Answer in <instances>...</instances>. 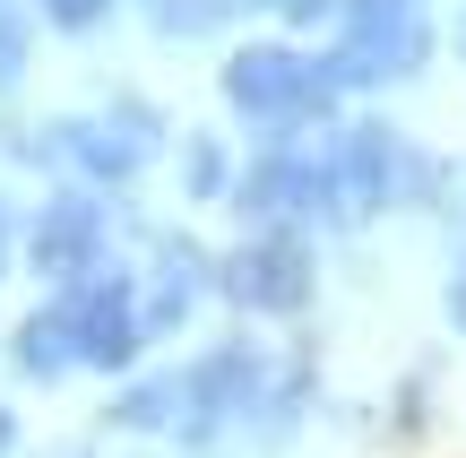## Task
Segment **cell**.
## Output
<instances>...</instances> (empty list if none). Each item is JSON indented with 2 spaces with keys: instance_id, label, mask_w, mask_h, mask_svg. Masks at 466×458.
I'll return each instance as SVG.
<instances>
[{
  "instance_id": "obj_4",
  "label": "cell",
  "mask_w": 466,
  "mask_h": 458,
  "mask_svg": "<svg viewBox=\"0 0 466 458\" xmlns=\"http://www.w3.org/2000/svg\"><path fill=\"white\" fill-rule=\"evenodd\" d=\"M0 450H9V415H0Z\"/></svg>"
},
{
  "instance_id": "obj_2",
  "label": "cell",
  "mask_w": 466,
  "mask_h": 458,
  "mask_svg": "<svg viewBox=\"0 0 466 458\" xmlns=\"http://www.w3.org/2000/svg\"><path fill=\"white\" fill-rule=\"evenodd\" d=\"M225 87H233L242 104H277L285 87H294V61H277V52H242V61L225 69Z\"/></svg>"
},
{
  "instance_id": "obj_3",
  "label": "cell",
  "mask_w": 466,
  "mask_h": 458,
  "mask_svg": "<svg viewBox=\"0 0 466 458\" xmlns=\"http://www.w3.org/2000/svg\"><path fill=\"white\" fill-rule=\"evenodd\" d=\"M0 61H9V26H0Z\"/></svg>"
},
{
  "instance_id": "obj_1",
  "label": "cell",
  "mask_w": 466,
  "mask_h": 458,
  "mask_svg": "<svg viewBox=\"0 0 466 458\" xmlns=\"http://www.w3.org/2000/svg\"><path fill=\"white\" fill-rule=\"evenodd\" d=\"M233 294H242V303H285V294L302 286V269L285 251H250V260H233V277H225Z\"/></svg>"
}]
</instances>
